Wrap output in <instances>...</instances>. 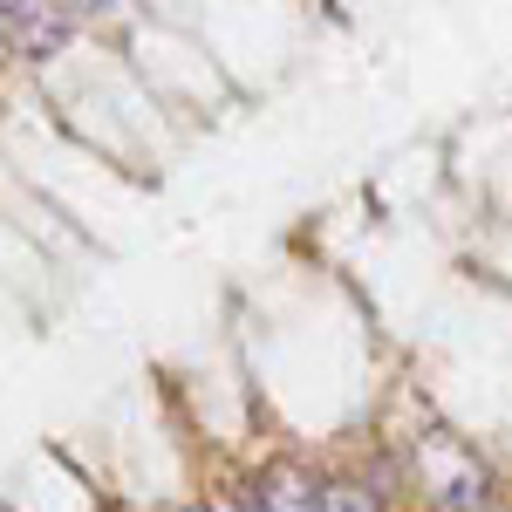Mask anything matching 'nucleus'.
Here are the masks:
<instances>
[{
    "instance_id": "1",
    "label": "nucleus",
    "mask_w": 512,
    "mask_h": 512,
    "mask_svg": "<svg viewBox=\"0 0 512 512\" xmlns=\"http://www.w3.org/2000/svg\"><path fill=\"white\" fill-rule=\"evenodd\" d=\"M417 465H424V485H431V506L437 512H485L492 506V478L478 465L458 437H417Z\"/></svg>"
},
{
    "instance_id": "2",
    "label": "nucleus",
    "mask_w": 512,
    "mask_h": 512,
    "mask_svg": "<svg viewBox=\"0 0 512 512\" xmlns=\"http://www.w3.org/2000/svg\"><path fill=\"white\" fill-rule=\"evenodd\" d=\"M253 492H260V506H267V512H321V506H328V485H321L301 458H274L267 472L253 478Z\"/></svg>"
},
{
    "instance_id": "3",
    "label": "nucleus",
    "mask_w": 512,
    "mask_h": 512,
    "mask_svg": "<svg viewBox=\"0 0 512 512\" xmlns=\"http://www.w3.org/2000/svg\"><path fill=\"white\" fill-rule=\"evenodd\" d=\"M69 35H76V14H69L62 0H35V7L7 28V48H21L28 62H48V55L69 48Z\"/></svg>"
},
{
    "instance_id": "4",
    "label": "nucleus",
    "mask_w": 512,
    "mask_h": 512,
    "mask_svg": "<svg viewBox=\"0 0 512 512\" xmlns=\"http://www.w3.org/2000/svg\"><path fill=\"white\" fill-rule=\"evenodd\" d=\"M321 512H390V499H383L376 485H362V478H335Z\"/></svg>"
},
{
    "instance_id": "5",
    "label": "nucleus",
    "mask_w": 512,
    "mask_h": 512,
    "mask_svg": "<svg viewBox=\"0 0 512 512\" xmlns=\"http://www.w3.org/2000/svg\"><path fill=\"white\" fill-rule=\"evenodd\" d=\"M28 7H35V0H0V41H7V28H14V21H21Z\"/></svg>"
},
{
    "instance_id": "6",
    "label": "nucleus",
    "mask_w": 512,
    "mask_h": 512,
    "mask_svg": "<svg viewBox=\"0 0 512 512\" xmlns=\"http://www.w3.org/2000/svg\"><path fill=\"white\" fill-rule=\"evenodd\" d=\"M226 512H267V506H260V492L246 485V492H233V499H226Z\"/></svg>"
},
{
    "instance_id": "7",
    "label": "nucleus",
    "mask_w": 512,
    "mask_h": 512,
    "mask_svg": "<svg viewBox=\"0 0 512 512\" xmlns=\"http://www.w3.org/2000/svg\"><path fill=\"white\" fill-rule=\"evenodd\" d=\"M185 512H219V506H185Z\"/></svg>"
}]
</instances>
